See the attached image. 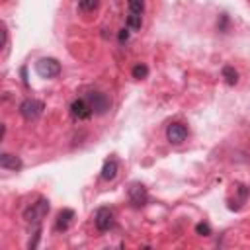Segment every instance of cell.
<instances>
[{"label":"cell","instance_id":"6da1fadb","mask_svg":"<svg viewBox=\"0 0 250 250\" xmlns=\"http://www.w3.org/2000/svg\"><path fill=\"white\" fill-rule=\"evenodd\" d=\"M35 72L41 78H55L61 74V62L53 57H43L35 62Z\"/></svg>","mask_w":250,"mask_h":250},{"label":"cell","instance_id":"7a4b0ae2","mask_svg":"<svg viewBox=\"0 0 250 250\" xmlns=\"http://www.w3.org/2000/svg\"><path fill=\"white\" fill-rule=\"evenodd\" d=\"M43 109H45L43 102H41V100H35V98H27V100H23L21 105H20V113H21V117L27 119V121H35L37 117H41Z\"/></svg>","mask_w":250,"mask_h":250},{"label":"cell","instance_id":"3957f363","mask_svg":"<svg viewBox=\"0 0 250 250\" xmlns=\"http://www.w3.org/2000/svg\"><path fill=\"white\" fill-rule=\"evenodd\" d=\"M47 213H49V201L41 197V199H37V203H33L31 207H27V209H25L23 217H25V221H27V223L39 225V223H41V219H43Z\"/></svg>","mask_w":250,"mask_h":250},{"label":"cell","instance_id":"277c9868","mask_svg":"<svg viewBox=\"0 0 250 250\" xmlns=\"http://www.w3.org/2000/svg\"><path fill=\"white\" fill-rule=\"evenodd\" d=\"M86 100H88V104H90V107H92V111H94L96 115L107 113V109H109V105H111L109 98H107L104 92H88Z\"/></svg>","mask_w":250,"mask_h":250},{"label":"cell","instance_id":"5b68a950","mask_svg":"<svg viewBox=\"0 0 250 250\" xmlns=\"http://www.w3.org/2000/svg\"><path fill=\"white\" fill-rule=\"evenodd\" d=\"M166 137H168L170 143L182 145V143L188 139V127H186L184 123H172V125H168V129H166Z\"/></svg>","mask_w":250,"mask_h":250},{"label":"cell","instance_id":"8992f818","mask_svg":"<svg viewBox=\"0 0 250 250\" xmlns=\"http://www.w3.org/2000/svg\"><path fill=\"white\" fill-rule=\"evenodd\" d=\"M94 223H96V229H98V230H109V229L113 227V213H111L107 207H100V209L96 211Z\"/></svg>","mask_w":250,"mask_h":250},{"label":"cell","instance_id":"52a82bcc","mask_svg":"<svg viewBox=\"0 0 250 250\" xmlns=\"http://www.w3.org/2000/svg\"><path fill=\"white\" fill-rule=\"evenodd\" d=\"M70 113H72V117H76V119H88L94 111H92L88 100L84 98V100H74V102L70 104Z\"/></svg>","mask_w":250,"mask_h":250},{"label":"cell","instance_id":"ba28073f","mask_svg":"<svg viewBox=\"0 0 250 250\" xmlns=\"http://www.w3.org/2000/svg\"><path fill=\"white\" fill-rule=\"evenodd\" d=\"M148 195H146V189L143 184H131L129 188V201L135 205V207H143L146 203Z\"/></svg>","mask_w":250,"mask_h":250},{"label":"cell","instance_id":"9c48e42d","mask_svg":"<svg viewBox=\"0 0 250 250\" xmlns=\"http://www.w3.org/2000/svg\"><path fill=\"white\" fill-rule=\"evenodd\" d=\"M117 172H119V164H117V160H115L113 156L107 158V160L104 162V166H102V178H104L105 182H111V180H115Z\"/></svg>","mask_w":250,"mask_h":250},{"label":"cell","instance_id":"30bf717a","mask_svg":"<svg viewBox=\"0 0 250 250\" xmlns=\"http://www.w3.org/2000/svg\"><path fill=\"white\" fill-rule=\"evenodd\" d=\"M0 166L4 168V170H20L23 164H21V160H20V156H14V154H8V152H2L0 154Z\"/></svg>","mask_w":250,"mask_h":250},{"label":"cell","instance_id":"8fae6325","mask_svg":"<svg viewBox=\"0 0 250 250\" xmlns=\"http://www.w3.org/2000/svg\"><path fill=\"white\" fill-rule=\"evenodd\" d=\"M72 219H74V211L72 209H62L57 217V230H66L70 227Z\"/></svg>","mask_w":250,"mask_h":250},{"label":"cell","instance_id":"7c38bea8","mask_svg":"<svg viewBox=\"0 0 250 250\" xmlns=\"http://www.w3.org/2000/svg\"><path fill=\"white\" fill-rule=\"evenodd\" d=\"M223 78H225V82H227L229 86H234V84L238 82V72H236L230 64H227V66H223Z\"/></svg>","mask_w":250,"mask_h":250},{"label":"cell","instance_id":"4fadbf2b","mask_svg":"<svg viewBox=\"0 0 250 250\" xmlns=\"http://www.w3.org/2000/svg\"><path fill=\"white\" fill-rule=\"evenodd\" d=\"M131 74H133V78H137V80L146 78V74H148V66H146V64H143V62H139V64H135V66H133Z\"/></svg>","mask_w":250,"mask_h":250},{"label":"cell","instance_id":"5bb4252c","mask_svg":"<svg viewBox=\"0 0 250 250\" xmlns=\"http://www.w3.org/2000/svg\"><path fill=\"white\" fill-rule=\"evenodd\" d=\"M143 10H145V0H129V14L143 16Z\"/></svg>","mask_w":250,"mask_h":250},{"label":"cell","instance_id":"9a60e30c","mask_svg":"<svg viewBox=\"0 0 250 250\" xmlns=\"http://www.w3.org/2000/svg\"><path fill=\"white\" fill-rule=\"evenodd\" d=\"M127 25H129L131 29H141V25H143V16L129 14V16H127Z\"/></svg>","mask_w":250,"mask_h":250},{"label":"cell","instance_id":"2e32d148","mask_svg":"<svg viewBox=\"0 0 250 250\" xmlns=\"http://www.w3.org/2000/svg\"><path fill=\"white\" fill-rule=\"evenodd\" d=\"M98 4H100V0H80L78 2V8L82 12H94L98 8Z\"/></svg>","mask_w":250,"mask_h":250},{"label":"cell","instance_id":"e0dca14e","mask_svg":"<svg viewBox=\"0 0 250 250\" xmlns=\"http://www.w3.org/2000/svg\"><path fill=\"white\" fill-rule=\"evenodd\" d=\"M195 232L201 234V236H209V234H211V227H209L207 223H197V225H195Z\"/></svg>","mask_w":250,"mask_h":250},{"label":"cell","instance_id":"ac0fdd59","mask_svg":"<svg viewBox=\"0 0 250 250\" xmlns=\"http://www.w3.org/2000/svg\"><path fill=\"white\" fill-rule=\"evenodd\" d=\"M127 39H129V31L127 29H121L119 31V43H125Z\"/></svg>","mask_w":250,"mask_h":250}]
</instances>
